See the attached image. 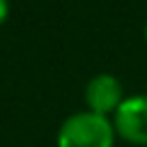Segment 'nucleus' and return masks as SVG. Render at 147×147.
I'll return each mask as SVG.
<instances>
[{
    "instance_id": "f257e3e1",
    "label": "nucleus",
    "mask_w": 147,
    "mask_h": 147,
    "mask_svg": "<svg viewBox=\"0 0 147 147\" xmlns=\"http://www.w3.org/2000/svg\"><path fill=\"white\" fill-rule=\"evenodd\" d=\"M113 119L92 110L69 115L57 131V147H115Z\"/></svg>"
},
{
    "instance_id": "f03ea898",
    "label": "nucleus",
    "mask_w": 147,
    "mask_h": 147,
    "mask_svg": "<svg viewBox=\"0 0 147 147\" xmlns=\"http://www.w3.org/2000/svg\"><path fill=\"white\" fill-rule=\"evenodd\" d=\"M110 119L119 140L136 147H147V94L126 96Z\"/></svg>"
},
{
    "instance_id": "7ed1b4c3",
    "label": "nucleus",
    "mask_w": 147,
    "mask_h": 147,
    "mask_svg": "<svg viewBox=\"0 0 147 147\" xmlns=\"http://www.w3.org/2000/svg\"><path fill=\"white\" fill-rule=\"evenodd\" d=\"M124 99H126L124 96V87H122L119 78L113 76V74H106V71L96 74L85 85V106L92 113L113 117Z\"/></svg>"
},
{
    "instance_id": "20e7f679",
    "label": "nucleus",
    "mask_w": 147,
    "mask_h": 147,
    "mask_svg": "<svg viewBox=\"0 0 147 147\" xmlns=\"http://www.w3.org/2000/svg\"><path fill=\"white\" fill-rule=\"evenodd\" d=\"M7 14H9V2H7V0H0V25L5 23Z\"/></svg>"
},
{
    "instance_id": "39448f33",
    "label": "nucleus",
    "mask_w": 147,
    "mask_h": 147,
    "mask_svg": "<svg viewBox=\"0 0 147 147\" xmlns=\"http://www.w3.org/2000/svg\"><path fill=\"white\" fill-rule=\"evenodd\" d=\"M145 39H147V25H145Z\"/></svg>"
}]
</instances>
